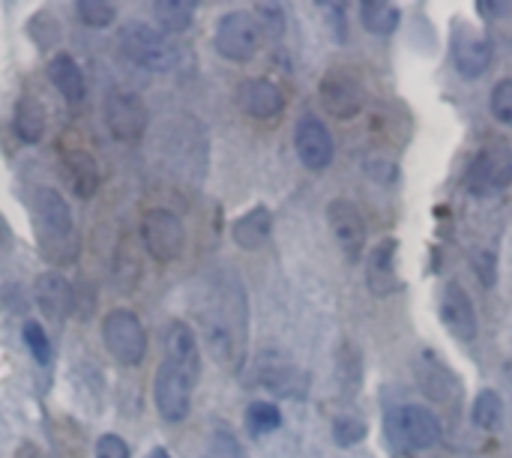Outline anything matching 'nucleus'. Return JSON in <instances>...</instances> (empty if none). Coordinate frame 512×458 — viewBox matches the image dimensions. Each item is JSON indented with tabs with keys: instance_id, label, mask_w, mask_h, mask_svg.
I'll list each match as a JSON object with an SVG mask.
<instances>
[{
	"instance_id": "f257e3e1",
	"label": "nucleus",
	"mask_w": 512,
	"mask_h": 458,
	"mask_svg": "<svg viewBox=\"0 0 512 458\" xmlns=\"http://www.w3.org/2000/svg\"><path fill=\"white\" fill-rule=\"evenodd\" d=\"M39 210V249L51 264H72L78 258V228L69 201L57 189H42L36 195Z\"/></svg>"
},
{
	"instance_id": "f03ea898",
	"label": "nucleus",
	"mask_w": 512,
	"mask_h": 458,
	"mask_svg": "<svg viewBox=\"0 0 512 458\" xmlns=\"http://www.w3.org/2000/svg\"><path fill=\"white\" fill-rule=\"evenodd\" d=\"M117 45L126 60H132L135 66H144L150 72H168L180 60L177 45L168 42V36L159 27H150L144 21L123 24L117 33Z\"/></svg>"
},
{
	"instance_id": "7ed1b4c3",
	"label": "nucleus",
	"mask_w": 512,
	"mask_h": 458,
	"mask_svg": "<svg viewBox=\"0 0 512 458\" xmlns=\"http://www.w3.org/2000/svg\"><path fill=\"white\" fill-rule=\"evenodd\" d=\"M387 438L405 453H420L441 441V423L423 405H402L387 414Z\"/></svg>"
},
{
	"instance_id": "20e7f679",
	"label": "nucleus",
	"mask_w": 512,
	"mask_h": 458,
	"mask_svg": "<svg viewBox=\"0 0 512 458\" xmlns=\"http://www.w3.org/2000/svg\"><path fill=\"white\" fill-rule=\"evenodd\" d=\"M102 339L108 354L120 363V366H141L147 357V330L141 324V318L129 309H114L105 315L102 321Z\"/></svg>"
},
{
	"instance_id": "39448f33",
	"label": "nucleus",
	"mask_w": 512,
	"mask_h": 458,
	"mask_svg": "<svg viewBox=\"0 0 512 458\" xmlns=\"http://www.w3.org/2000/svg\"><path fill=\"white\" fill-rule=\"evenodd\" d=\"M512 183V147L507 144H489L483 147L465 174V186L477 198H489L504 192Z\"/></svg>"
},
{
	"instance_id": "423d86ee",
	"label": "nucleus",
	"mask_w": 512,
	"mask_h": 458,
	"mask_svg": "<svg viewBox=\"0 0 512 458\" xmlns=\"http://www.w3.org/2000/svg\"><path fill=\"white\" fill-rule=\"evenodd\" d=\"M141 240H144V249H147V255L153 261L171 264V261H177L183 255L186 228H183V222L171 210L153 207L141 219Z\"/></svg>"
},
{
	"instance_id": "0eeeda50",
	"label": "nucleus",
	"mask_w": 512,
	"mask_h": 458,
	"mask_svg": "<svg viewBox=\"0 0 512 458\" xmlns=\"http://www.w3.org/2000/svg\"><path fill=\"white\" fill-rule=\"evenodd\" d=\"M216 51L225 57V60H234V63H246L258 54V45H261V30L255 24V15L249 12H228L219 18L216 24Z\"/></svg>"
},
{
	"instance_id": "6e6552de",
	"label": "nucleus",
	"mask_w": 512,
	"mask_h": 458,
	"mask_svg": "<svg viewBox=\"0 0 512 458\" xmlns=\"http://www.w3.org/2000/svg\"><path fill=\"white\" fill-rule=\"evenodd\" d=\"M318 99L324 111L336 120H354L366 108V90L357 75L345 69H330L318 84Z\"/></svg>"
},
{
	"instance_id": "1a4fd4ad",
	"label": "nucleus",
	"mask_w": 512,
	"mask_h": 458,
	"mask_svg": "<svg viewBox=\"0 0 512 458\" xmlns=\"http://www.w3.org/2000/svg\"><path fill=\"white\" fill-rule=\"evenodd\" d=\"M192 387H195L192 378H186L180 369L162 360V366L156 369V381H153V402L165 423H183L189 417Z\"/></svg>"
},
{
	"instance_id": "9d476101",
	"label": "nucleus",
	"mask_w": 512,
	"mask_h": 458,
	"mask_svg": "<svg viewBox=\"0 0 512 458\" xmlns=\"http://www.w3.org/2000/svg\"><path fill=\"white\" fill-rule=\"evenodd\" d=\"M294 150L309 171H327L336 156V144L327 123L315 114H303L294 126Z\"/></svg>"
},
{
	"instance_id": "9b49d317",
	"label": "nucleus",
	"mask_w": 512,
	"mask_h": 458,
	"mask_svg": "<svg viewBox=\"0 0 512 458\" xmlns=\"http://www.w3.org/2000/svg\"><path fill=\"white\" fill-rule=\"evenodd\" d=\"M105 123L117 141L135 144V141H141V135L147 129V105L135 93L114 90L105 99Z\"/></svg>"
},
{
	"instance_id": "f8f14e48",
	"label": "nucleus",
	"mask_w": 512,
	"mask_h": 458,
	"mask_svg": "<svg viewBox=\"0 0 512 458\" xmlns=\"http://www.w3.org/2000/svg\"><path fill=\"white\" fill-rule=\"evenodd\" d=\"M327 222H330V231H333L339 249L345 252V258L360 261L363 249H366V222H363L357 204L345 201V198H333L327 204Z\"/></svg>"
},
{
	"instance_id": "ddd939ff",
	"label": "nucleus",
	"mask_w": 512,
	"mask_h": 458,
	"mask_svg": "<svg viewBox=\"0 0 512 458\" xmlns=\"http://www.w3.org/2000/svg\"><path fill=\"white\" fill-rule=\"evenodd\" d=\"M492 39L471 27V24H456L453 30V63L459 69V75L465 78H480L489 66H492Z\"/></svg>"
},
{
	"instance_id": "4468645a",
	"label": "nucleus",
	"mask_w": 512,
	"mask_h": 458,
	"mask_svg": "<svg viewBox=\"0 0 512 458\" xmlns=\"http://www.w3.org/2000/svg\"><path fill=\"white\" fill-rule=\"evenodd\" d=\"M441 321L462 342H471L477 336V327H480L477 312H474L471 294L459 282H447V288L441 294Z\"/></svg>"
},
{
	"instance_id": "2eb2a0df",
	"label": "nucleus",
	"mask_w": 512,
	"mask_h": 458,
	"mask_svg": "<svg viewBox=\"0 0 512 458\" xmlns=\"http://www.w3.org/2000/svg\"><path fill=\"white\" fill-rule=\"evenodd\" d=\"M237 105L255 120H273L285 111V96L270 78H249L237 87Z\"/></svg>"
},
{
	"instance_id": "dca6fc26",
	"label": "nucleus",
	"mask_w": 512,
	"mask_h": 458,
	"mask_svg": "<svg viewBox=\"0 0 512 458\" xmlns=\"http://www.w3.org/2000/svg\"><path fill=\"white\" fill-rule=\"evenodd\" d=\"M396 252L399 243L393 237L375 243L366 258V288L375 297H390L399 288V273H396Z\"/></svg>"
},
{
	"instance_id": "f3484780",
	"label": "nucleus",
	"mask_w": 512,
	"mask_h": 458,
	"mask_svg": "<svg viewBox=\"0 0 512 458\" xmlns=\"http://www.w3.org/2000/svg\"><path fill=\"white\" fill-rule=\"evenodd\" d=\"M165 363L180 369L186 378L198 381V375H201V348H198V339L189 330V324L174 321L168 327V333H165Z\"/></svg>"
},
{
	"instance_id": "a211bd4d",
	"label": "nucleus",
	"mask_w": 512,
	"mask_h": 458,
	"mask_svg": "<svg viewBox=\"0 0 512 458\" xmlns=\"http://www.w3.org/2000/svg\"><path fill=\"white\" fill-rule=\"evenodd\" d=\"M33 297H36V306L45 312V318L51 321H63L69 312H72V291H69V282L60 276V273H42L36 276V285H33Z\"/></svg>"
},
{
	"instance_id": "6ab92c4d",
	"label": "nucleus",
	"mask_w": 512,
	"mask_h": 458,
	"mask_svg": "<svg viewBox=\"0 0 512 458\" xmlns=\"http://www.w3.org/2000/svg\"><path fill=\"white\" fill-rule=\"evenodd\" d=\"M273 234V213L267 207H252L249 213H243L234 225H231V237L240 249L255 252L261 246H267Z\"/></svg>"
},
{
	"instance_id": "aec40b11",
	"label": "nucleus",
	"mask_w": 512,
	"mask_h": 458,
	"mask_svg": "<svg viewBox=\"0 0 512 458\" xmlns=\"http://www.w3.org/2000/svg\"><path fill=\"white\" fill-rule=\"evenodd\" d=\"M48 78H51V84L60 90V96H63L66 102H72V105L84 102V96H87V81H84V72H81V66L75 63V57H69V54H54L51 63H48Z\"/></svg>"
},
{
	"instance_id": "412c9836",
	"label": "nucleus",
	"mask_w": 512,
	"mask_h": 458,
	"mask_svg": "<svg viewBox=\"0 0 512 458\" xmlns=\"http://www.w3.org/2000/svg\"><path fill=\"white\" fill-rule=\"evenodd\" d=\"M45 105L36 99V96H21L15 102V117H12V126H15V135L21 144H36L42 135H45Z\"/></svg>"
},
{
	"instance_id": "4be33fe9",
	"label": "nucleus",
	"mask_w": 512,
	"mask_h": 458,
	"mask_svg": "<svg viewBox=\"0 0 512 458\" xmlns=\"http://www.w3.org/2000/svg\"><path fill=\"white\" fill-rule=\"evenodd\" d=\"M66 174L72 183V192L78 198H93L99 192V165L93 159V153L87 150H72L66 156Z\"/></svg>"
},
{
	"instance_id": "5701e85b",
	"label": "nucleus",
	"mask_w": 512,
	"mask_h": 458,
	"mask_svg": "<svg viewBox=\"0 0 512 458\" xmlns=\"http://www.w3.org/2000/svg\"><path fill=\"white\" fill-rule=\"evenodd\" d=\"M258 378L267 390L279 393V396H294L300 393V387L306 384V378H300V372L291 366V363H282V360H264L258 366Z\"/></svg>"
},
{
	"instance_id": "b1692460",
	"label": "nucleus",
	"mask_w": 512,
	"mask_h": 458,
	"mask_svg": "<svg viewBox=\"0 0 512 458\" xmlns=\"http://www.w3.org/2000/svg\"><path fill=\"white\" fill-rule=\"evenodd\" d=\"M153 18L162 33H183L192 27L195 18V3L189 0H156L153 3Z\"/></svg>"
},
{
	"instance_id": "393cba45",
	"label": "nucleus",
	"mask_w": 512,
	"mask_h": 458,
	"mask_svg": "<svg viewBox=\"0 0 512 458\" xmlns=\"http://www.w3.org/2000/svg\"><path fill=\"white\" fill-rule=\"evenodd\" d=\"M360 18H363V27L375 36H390L396 27H399V6L393 3H384V0H369V3H360Z\"/></svg>"
},
{
	"instance_id": "a878e982",
	"label": "nucleus",
	"mask_w": 512,
	"mask_h": 458,
	"mask_svg": "<svg viewBox=\"0 0 512 458\" xmlns=\"http://www.w3.org/2000/svg\"><path fill=\"white\" fill-rule=\"evenodd\" d=\"M246 426L255 438L273 435L282 426V411L273 402H252L246 408Z\"/></svg>"
},
{
	"instance_id": "bb28decb",
	"label": "nucleus",
	"mask_w": 512,
	"mask_h": 458,
	"mask_svg": "<svg viewBox=\"0 0 512 458\" xmlns=\"http://www.w3.org/2000/svg\"><path fill=\"white\" fill-rule=\"evenodd\" d=\"M504 417V402H501V393L498 390H483L474 402V411H471V420L474 426L480 429H495Z\"/></svg>"
},
{
	"instance_id": "cd10ccee",
	"label": "nucleus",
	"mask_w": 512,
	"mask_h": 458,
	"mask_svg": "<svg viewBox=\"0 0 512 458\" xmlns=\"http://www.w3.org/2000/svg\"><path fill=\"white\" fill-rule=\"evenodd\" d=\"M75 15L87 27H108L117 18V6L108 3V0H78L75 3Z\"/></svg>"
},
{
	"instance_id": "c85d7f7f",
	"label": "nucleus",
	"mask_w": 512,
	"mask_h": 458,
	"mask_svg": "<svg viewBox=\"0 0 512 458\" xmlns=\"http://www.w3.org/2000/svg\"><path fill=\"white\" fill-rule=\"evenodd\" d=\"M255 24L261 30V36H273L279 39L285 30V12L279 3H258L255 6Z\"/></svg>"
},
{
	"instance_id": "c756f323",
	"label": "nucleus",
	"mask_w": 512,
	"mask_h": 458,
	"mask_svg": "<svg viewBox=\"0 0 512 458\" xmlns=\"http://www.w3.org/2000/svg\"><path fill=\"white\" fill-rule=\"evenodd\" d=\"M201 458H243L240 441L234 438V432L228 429H216L207 441V450Z\"/></svg>"
},
{
	"instance_id": "7c9ffc66",
	"label": "nucleus",
	"mask_w": 512,
	"mask_h": 458,
	"mask_svg": "<svg viewBox=\"0 0 512 458\" xmlns=\"http://www.w3.org/2000/svg\"><path fill=\"white\" fill-rule=\"evenodd\" d=\"M24 345L30 348V354H33V360L39 366H45L51 360V342H48L42 324H36V321H27L24 324Z\"/></svg>"
},
{
	"instance_id": "2f4dec72",
	"label": "nucleus",
	"mask_w": 512,
	"mask_h": 458,
	"mask_svg": "<svg viewBox=\"0 0 512 458\" xmlns=\"http://www.w3.org/2000/svg\"><path fill=\"white\" fill-rule=\"evenodd\" d=\"M366 438V423L357 420V417H339L333 423V441L339 447H354Z\"/></svg>"
},
{
	"instance_id": "473e14b6",
	"label": "nucleus",
	"mask_w": 512,
	"mask_h": 458,
	"mask_svg": "<svg viewBox=\"0 0 512 458\" xmlns=\"http://www.w3.org/2000/svg\"><path fill=\"white\" fill-rule=\"evenodd\" d=\"M492 114H495V120L512 126V78H504V81L495 84V90H492Z\"/></svg>"
},
{
	"instance_id": "72a5a7b5",
	"label": "nucleus",
	"mask_w": 512,
	"mask_h": 458,
	"mask_svg": "<svg viewBox=\"0 0 512 458\" xmlns=\"http://www.w3.org/2000/svg\"><path fill=\"white\" fill-rule=\"evenodd\" d=\"M93 453H96V458H129V447H126V441L117 438V435H102V438L96 441Z\"/></svg>"
},
{
	"instance_id": "f704fd0d",
	"label": "nucleus",
	"mask_w": 512,
	"mask_h": 458,
	"mask_svg": "<svg viewBox=\"0 0 512 458\" xmlns=\"http://www.w3.org/2000/svg\"><path fill=\"white\" fill-rule=\"evenodd\" d=\"M18 458H42V456H39V450H36L33 444H24V447H21V453H18Z\"/></svg>"
},
{
	"instance_id": "c9c22d12",
	"label": "nucleus",
	"mask_w": 512,
	"mask_h": 458,
	"mask_svg": "<svg viewBox=\"0 0 512 458\" xmlns=\"http://www.w3.org/2000/svg\"><path fill=\"white\" fill-rule=\"evenodd\" d=\"M147 458H171V456H168V450L156 447V450H150V453H147Z\"/></svg>"
},
{
	"instance_id": "e433bc0d",
	"label": "nucleus",
	"mask_w": 512,
	"mask_h": 458,
	"mask_svg": "<svg viewBox=\"0 0 512 458\" xmlns=\"http://www.w3.org/2000/svg\"><path fill=\"white\" fill-rule=\"evenodd\" d=\"M6 240H9V228H6V222L0 216V243H6Z\"/></svg>"
}]
</instances>
